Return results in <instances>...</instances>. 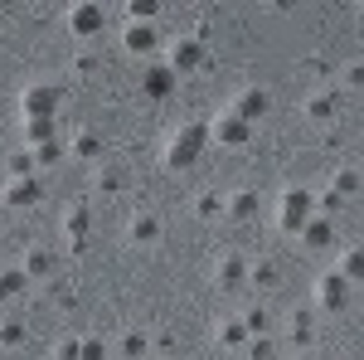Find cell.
Segmentation results:
<instances>
[{
  "mask_svg": "<svg viewBox=\"0 0 364 360\" xmlns=\"http://www.w3.org/2000/svg\"><path fill=\"white\" fill-rule=\"evenodd\" d=\"M209 146V122H180L175 132H170V141L161 146V166L170 170H190L199 161V151Z\"/></svg>",
  "mask_w": 364,
  "mask_h": 360,
  "instance_id": "6da1fadb",
  "label": "cell"
},
{
  "mask_svg": "<svg viewBox=\"0 0 364 360\" xmlns=\"http://www.w3.org/2000/svg\"><path fill=\"white\" fill-rule=\"evenodd\" d=\"M311 215H316V200H311L306 185H287V190L277 195V215H272V220H277L282 234H291V239H296V234H301V224H306Z\"/></svg>",
  "mask_w": 364,
  "mask_h": 360,
  "instance_id": "7a4b0ae2",
  "label": "cell"
},
{
  "mask_svg": "<svg viewBox=\"0 0 364 360\" xmlns=\"http://www.w3.org/2000/svg\"><path fill=\"white\" fill-rule=\"evenodd\" d=\"M161 63H166L175 78H185V73H199V68L209 63V49H204V39H195V34H180V39L166 49Z\"/></svg>",
  "mask_w": 364,
  "mask_h": 360,
  "instance_id": "3957f363",
  "label": "cell"
},
{
  "mask_svg": "<svg viewBox=\"0 0 364 360\" xmlns=\"http://www.w3.org/2000/svg\"><path fill=\"white\" fill-rule=\"evenodd\" d=\"M102 29H107V5H97V0L68 5V34H73L78 44H92Z\"/></svg>",
  "mask_w": 364,
  "mask_h": 360,
  "instance_id": "277c9868",
  "label": "cell"
},
{
  "mask_svg": "<svg viewBox=\"0 0 364 360\" xmlns=\"http://www.w3.org/2000/svg\"><path fill=\"white\" fill-rule=\"evenodd\" d=\"M58 98H63V88H58V83H29L25 93H20V117H25V122L54 117V122H58Z\"/></svg>",
  "mask_w": 364,
  "mask_h": 360,
  "instance_id": "5b68a950",
  "label": "cell"
},
{
  "mask_svg": "<svg viewBox=\"0 0 364 360\" xmlns=\"http://www.w3.org/2000/svg\"><path fill=\"white\" fill-rule=\"evenodd\" d=\"M301 117H306L311 127H331L340 117V93L336 88H311L306 98H301Z\"/></svg>",
  "mask_w": 364,
  "mask_h": 360,
  "instance_id": "8992f818",
  "label": "cell"
},
{
  "mask_svg": "<svg viewBox=\"0 0 364 360\" xmlns=\"http://www.w3.org/2000/svg\"><path fill=\"white\" fill-rule=\"evenodd\" d=\"M228 112H233V117H243V122H262V117H267V112H272V93H267V88H257V83H248V88H238V93H233V103H228Z\"/></svg>",
  "mask_w": 364,
  "mask_h": 360,
  "instance_id": "52a82bcc",
  "label": "cell"
},
{
  "mask_svg": "<svg viewBox=\"0 0 364 360\" xmlns=\"http://www.w3.org/2000/svg\"><path fill=\"white\" fill-rule=\"evenodd\" d=\"M5 210H34L39 200H44V185H39V175H5Z\"/></svg>",
  "mask_w": 364,
  "mask_h": 360,
  "instance_id": "ba28073f",
  "label": "cell"
},
{
  "mask_svg": "<svg viewBox=\"0 0 364 360\" xmlns=\"http://www.w3.org/2000/svg\"><path fill=\"white\" fill-rule=\"evenodd\" d=\"M316 307H321V312H345V307H350V282H345L336 268L316 277Z\"/></svg>",
  "mask_w": 364,
  "mask_h": 360,
  "instance_id": "9c48e42d",
  "label": "cell"
},
{
  "mask_svg": "<svg viewBox=\"0 0 364 360\" xmlns=\"http://www.w3.org/2000/svg\"><path fill=\"white\" fill-rule=\"evenodd\" d=\"M209 141H219V146H248L252 141V127L243 122V117H233V112H219L214 122H209Z\"/></svg>",
  "mask_w": 364,
  "mask_h": 360,
  "instance_id": "30bf717a",
  "label": "cell"
},
{
  "mask_svg": "<svg viewBox=\"0 0 364 360\" xmlns=\"http://www.w3.org/2000/svg\"><path fill=\"white\" fill-rule=\"evenodd\" d=\"M122 49L127 54H161V34L156 25H136V20H122Z\"/></svg>",
  "mask_w": 364,
  "mask_h": 360,
  "instance_id": "8fae6325",
  "label": "cell"
},
{
  "mask_svg": "<svg viewBox=\"0 0 364 360\" xmlns=\"http://www.w3.org/2000/svg\"><path fill=\"white\" fill-rule=\"evenodd\" d=\"M214 287H219V292H243V287H248V258L224 253V258L214 263Z\"/></svg>",
  "mask_w": 364,
  "mask_h": 360,
  "instance_id": "7c38bea8",
  "label": "cell"
},
{
  "mask_svg": "<svg viewBox=\"0 0 364 360\" xmlns=\"http://www.w3.org/2000/svg\"><path fill=\"white\" fill-rule=\"evenodd\" d=\"M161 234H166L161 220H156V215H146V210L127 220V244H132V249H156V244H161Z\"/></svg>",
  "mask_w": 364,
  "mask_h": 360,
  "instance_id": "4fadbf2b",
  "label": "cell"
},
{
  "mask_svg": "<svg viewBox=\"0 0 364 360\" xmlns=\"http://www.w3.org/2000/svg\"><path fill=\"white\" fill-rule=\"evenodd\" d=\"M287 341H291V351H311L316 346V312L311 307H296L287 317Z\"/></svg>",
  "mask_w": 364,
  "mask_h": 360,
  "instance_id": "5bb4252c",
  "label": "cell"
},
{
  "mask_svg": "<svg viewBox=\"0 0 364 360\" xmlns=\"http://www.w3.org/2000/svg\"><path fill=\"white\" fill-rule=\"evenodd\" d=\"M63 239H68V249L73 253H83L87 249V234H92V210H83V205H73L68 215H63Z\"/></svg>",
  "mask_w": 364,
  "mask_h": 360,
  "instance_id": "9a60e30c",
  "label": "cell"
},
{
  "mask_svg": "<svg viewBox=\"0 0 364 360\" xmlns=\"http://www.w3.org/2000/svg\"><path fill=\"white\" fill-rule=\"evenodd\" d=\"M248 341H252V336H248V326H243V317H238V312L214 322V346H219V351H243Z\"/></svg>",
  "mask_w": 364,
  "mask_h": 360,
  "instance_id": "2e32d148",
  "label": "cell"
},
{
  "mask_svg": "<svg viewBox=\"0 0 364 360\" xmlns=\"http://www.w3.org/2000/svg\"><path fill=\"white\" fill-rule=\"evenodd\" d=\"M306 249H331L336 244V220H326V215H311L306 224H301V234H296Z\"/></svg>",
  "mask_w": 364,
  "mask_h": 360,
  "instance_id": "e0dca14e",
  "label": "cell"
},
{
  "mask_svg": "<svg viewBox=\"0 0 364 360\" xmlns=\"http://www.w3.org/2000/svg\"><path fill=\"white\" fill-rule=\"evenodd\" d=\"M20 268H25L29 282H54V277H58V258H54L49 249H29Z\"/></svg>",
  "mask_w": 364,
  "mask_h": 360,
  "instance_id": "ac0fdd59",
  "label": "cell"
},
{
  "mask_svg": "<svg viewBox=\"0 0 364 360\" xmlns=\"http://www.w3.org/2000/svg\"><path fill=\"white\" fill-rule=\"evenodd\" d=\"M175 83H180V78L170 73L166 63H151V68H146V78H141V93L161 103V98H170V93H175Z\"/></svg>",
  "mask_w": 364,
  "mask_h": 360,
  "instance_id": "d6986e66",
  "label": "cell"
},
{
  "mask_svg": "<svg viewBox=\"0 0 364 360\" xmlns=\"http://www.w3.org/2000/svg\"><path fill=\"white\" fill-rule=\"evenodd\" d=\"M257 210H262V195L257 190H233V195H224V215L228 220H252V215H257Z\"/></svg>",
  "mask_w": 364,
  "mask_h": 360,
  "instance_id": "ffe728a7",
  "label": "cell"
},
{
  "mask_svg": "<svg viewBox=\"0 0 364 360\" xmlns=\"http://www.w3.org/2000/svg\"><path fill=\"white\" fill-rule=\"evenodd\" d=\"M102 151H107V146H102L97 132H78L73 146H68V156H73V161H83V166H102Z\"/></svg>",
  "mask_w": 364,
  "mask_h": 360,
  "instance_id": "44dd1931",
  "label": "cell"
},
{
  "mask_svg": "<svg viewBox=\"0 0 364 360\" xmlns=\"http://www.w3.org/2000/svg\"><path fill=\"white\" fill-rule=\"evenodd\" d=\"M151 356V336L146 331H122L117 336V360H146Z\"/></svg>",
  "mask_w": 364,
  "mask_h": 360,
  "instance_id": "7402d4cb",
  "label": "cell"
},
{
  "mask_svg": "<svg viewBox=\"0 0 364 360\" xmlns=\"http://www.w3.org/2000/svg\"><path fill=\"white\" fill-rule=\"evenodd\" d=\"M277 263L272 258H262V263H248V292H272L277 287Z\"/></svg>",
  "mask_w": 364,
  "mask_h": 360,
  "instance_id": "603a6c76",
  "label": "cell"
},
{
  "mask_svg": "<svg viewBox=\"0 0 364 360\" xmlns=\"http://www.w3.org/2000/svg\"><path fill=\"white\" fill-rule=\"evenodd\" d=\"M92 190L97 195H122L127 190V170L122 166H97L92 170Z\"/></svg>",
  "mask_w": 364,
  "mask_h": 360,
  "instance_id": "cb8c5ba5",
  "label": "cell"
},
{
  "mask_svg": "<svg viewBox=\"0 0 364 360\" xmlns=\"http://www.w3.org/2000/svg\"><path fill=\"white\" fill-rule=\"evenodd\" d=\"M20 132H25V151H34V146H44V141L58 137V122L54 117H39V122H25Z\"/></svg>",
  "mask_w": 364,
  "mask_h": 360,
  "instance_id": "d4e9b609",
  "label": "cell"
},
{
  "mask_svg": "<svg viewBox=\"0 0 364 360\" xmlns=\"http://www.w3.org/2000/svg\"><path fill=\"white\" fill-rule=\"evenodd\" d=\"M25 292H29L25 268H0V302H15V297H25Z\"/></svg>",
  "mask_w": 364,
  "mask_h": 360,
  "instance_id": "484cf974",
  "label": "cell"
},
{
  "mask_svg": "<svg viewBox=\"0 0 364 360\" xmlns=\"http://www.w3.org/2000/svg\"><path fill=\"white\" fill-rule=\"evenodd\" d=\"M29 341V331H25V322H15V317H0V351L10 356V351H20Z\"/></svg>",
  "mask_w": 364,
  "mask_h": 360,
  "instance_id": "4316f807",
  "label": "cell"
},
{
  "mask_svg": "<svg viewBox=\"0 0 364 360\" xmlns=\"http://www.w3.org/2000/svg\"><path fill=\"white\" fill-rule=\"evenodd\" d=\"M336 273L345 277L350 287H355V282L364 277V253H360V249H340V263H336Z\"/></svg>",
  "mask_w": 364,
  "mask_h": 360,
  "instance_id": "83f0119b",
  "label": "cell"
},
{
  "mask_svg": "<svg viewBox=\"0 0 364 360\" xmlns=\"http://www.w3.org/2000/svg\"><path fill=\"white\" fill-rule=\"evenodd\" d=\"M195 215L199 220H224V195L219 190H199L195 195Z\"/></svg>",
  "mask_w": 364,
  "mask_h": 360,
  "instance_id": "f1b7e54d",
  "label": "cell"
},
{
  "mask_svg": "<svg viewBox=\"0 0 364 360\" xmlns=\"http://www.w3.org/2000/svg\"><path fill=\"white\" fill-rule=\"evenodd\" d=\"M63 156H68V146H63L58 137H54V141H44V146H34V166H39V170H54Z\"/></svg>",
  "mask_w": 364,
  "mask_h": 360,
  "instance_id": "f546056e",
  "label": "cell"
},
{
  "mask_svg": "<svg viewBox=\"0 0 364 360\" xmlns=\"http://www.w3.org/2000/svg\"><path fill=\"white\" fill-rule=\"evenodd\" d=\"M238 317H243L248 336H267L272 331V312H267V307H248V312H238Z\"/></svg>",
  "mask_w": 364,
  "mask_h": 360,
  "instance_id": "4dcf8cb0",
  "label": "cell"
},
{
  "mask_svg": "<svg viewBox=\"0 0 364 360\" xmlns=\"http://www.w3.org/2000/svg\"><path fill=\"white\" fill-rule=\"evenodd\" d=\"M78 360H112V346L102 336H78Z\"/></svg>",
  "mask_w": 364,
  "mask_h": 360,
  "instance_id": "1f68e13d",
  "label": "cell"
},
{
  "mask_svg": "<svg viewBox=\"0 0 364 360\" xmlns=\"http://www.w3.org/2000/svg\"><path fill=\"white\" fill-rule=\"evenodd\" d=\"M122 15H127V20H136V25H156L161 5H156V0H132V5H122Z\"/></svg>",
  "mask_w": 364,
  "mask_h": 360,
  "instance_id": "d6a6232c",
  "label": "cell"
},
{
  "mask_svg": "<svg viewBox=\"0 0 364 360\" xmlns=\"http://www.w3.org/2000/svg\"><path fill=\"white\" fill-rule=\"evenodd\" d=\"M331 190H336L340 200H355V195H360V170H336V175H331Z\"/></svg>",
  "mask_w": 364,
  "mask_h": 360,
  "instance_id": "836d02e7",
  "label": "cell"
},
{
  "mask_svg": "<svg viewBox=\"0 0 364 360\" xmlns=\"http://www.w3.org/2000/svg\"><path fill=\"white\" fill-rule=\"evenodd\" d=\"M5 170H10V175H34V151H25V146H20V151H10V156H5Z\"/></svg>",
  "mask_w": 364,
  "mask_h": 360,
  "instance_id": "e575fe53",
  "label": "cell"
},
{
  "mask_svg": "<svg viewBox=\"0 0 364 360\" xmlns=\"http://www.w3.org/2000/svg\"><path fill=\"white\" fill-rule=\"evenodd\" d=\"M311 200H316V215H326V220H331L336 210H345V200H340V195L331 190V185H326V190H321V195H311Z\"/></svg>",
  "mask_w": 364,
  "mask_h": 360,
  "instance_id": "d590c367",
  "label": "cell"
},
{
  "mask_svg": "<svg viewBox=\"0 0 364 360\" xmlns=\"http://www.w3.org/2000/svg\"><path fill=\"white\" fill-rule=\"evenodd\" d=\"M54 360H78V336H63L54 346Z\"/></svg>",
  "mask_w": 364,
  "mask_h": 360,
  "instance_id": "8d00e7d4",
  "label": "cell"
},
{
  "mask_svg": "<svg viewBox=\"0 0 364 360\" xmlns=\"http://www.w3.org/2000/svg\"><path fill=\"white\" fill-rule=\"evenodd\" d=\"M243 351H248L252 360H267V356H272V346H267V336H252V341L243 346Z\"/></svg>",
  "mask_w": 364,
  "mask_h": 360,
  "instance_id": "74e56055",
  "label": "cell"
},
{
  "mask_svg": "<svg viewBox=\"0 0 364 360\" xmlns=\"http://www.w3.org/2000/svg\"><path fill=\"white\" fill-rule=\"evenodd\" d=\"M73 73H78V78H92V73H97V58H92V54H78V58H73Z\"/></svg>",
  "mask_w": 364,
  "mask_h": 360,
  "instance_id": "f35d334b",
  "label": "cell"
},
{
  "mask_svg": "<svg viewBox=\"0 0 364 360\" xmlns=\"http://www.w3.org/2000/svg\"><path fill=\"white\" fill-rule=\"evenodd\" d=\"M364 83V63H345V88H360Z\"/></svg>",
  "mask_w": 364,
  "mask_h": 360,
  "instance_id": "ab89813d",
  "label": "cell"
},
{
  "mask_svg": "<svg viewBox=\"0 0 364 360\" xmlns=\"http://www.w3.org/2000/svg\"><path fill=\"white\" fill-rule=\"evenodd\" d=\"M291 360H311V351H296V356H291Z\"/></svg>",
  "mask_w": 364,
  "mask_h": 360,
  "instance_id": "60d3db41",
  "label": "cell"
}]
</instances>
